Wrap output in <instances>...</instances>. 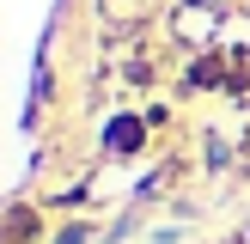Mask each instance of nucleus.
<instances>
[{
    "instance_id": "obj_1",
    "label": "nucleus",
    "mask_w": 250,
    "mask_h": 244,
    "mask_svg": "<svg viewBox=\"0 0 250 244\" xmlns=\"http://www.w3.org/2000/svg\"><path fill=\"white\" fill-rule=\"evenodd\" d=\"M110 146H116V153H128V146H141V122H110Z\"/></svg>"
},
{
    "instance_id": "obj_2",
    "label": "nucleus",
    "mask_w": 250,
    "mask_h": 244,
    "mask_svg": "<svg viewBox=\"0 0 250 244\" xmlns=\"http://www.w3.org/2000/svg\"><path fill=\"white\" fill-rule=\"evenodd\" d=\"M55 244H85V226H67V232L55 238Z\"/></svg>"
}]
</instances>
